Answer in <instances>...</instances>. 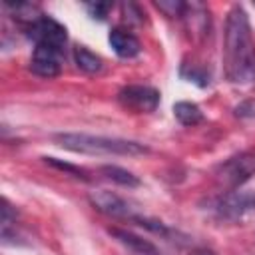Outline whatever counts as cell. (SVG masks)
Segmentation results:
<instances>
[{"instance_id": "3957f363", "label": "cell", "mask_w": 255, "mask_h": 255, "mask_svg": "<svg viewBox=\"0 0 255 255\" xmlns=\"http://www.w3.org/2000/svg\"><path fill=\"white\" fill-rule=\"evenodd\" d=\"M217 179L221 185L229 187L231 191L241 187L245 181H249L255 175V151H241L229 159H225L217 171Z\"/></svg>"}, {"instance_id": "ffe728a7", "label": "cell", "mask_w": 255, "mask_h": 255, "mask_svg": "<svg viewBox=\"0 0 255 255\" xmlns=\"http://www.w3.org/2000/svg\"><path fill=\"white\" fill-rule=\"evenodd\" d=\"M191 255H215L211 249H207V247H199V249H195Z\"/></svg>"}, {"instance_id": "5bb4252c", "label": "cell", "mask_w": 255, "mask_h": 255, "mask_svg": "<svg viewBox=\"0 0 255 255\" xmlns=\"http://www.w3.org/2000/svg\"><path fill=\"white\" fill-rule=\"evenodd\" d=\"M100 171H102L108 179L116 181V183L122 185V187H137V185H139V177L133 175L131 171L120 167V165H102Z\"/></svg>"}, {"instance_id": "30bf717a", "label": "cell", "mask_w": 255, "mask_h": 255, "mask_svg": "<svg viewBox=\"0 0 255 255\" xmlns=\"http://www.w3.org/2000/svg\"><path fill=\"white\" fill-rule=\"evenodd\" d=\"M108 42H110L112 50H114L120 58H126V60L135 58V56L141 52L139 40H137L129 30H126V28H122V26H116V28L110 30Z\"/></svg>"}, {"instance_id": "8992f818", "label": "cell", "mask_w": 255, "mask_h": 255, "mask_svg": "<svg viewBox=\"0 0 255 255\" xmlns=\"http://www.w3.org/2000/svg\"><path fill=\"white\" fill-rule=\"evenodd\" d=\"M88 201L92 203V207L108 217H116V219H133L137 213L131 207L129 201H126L122 195L108 191V189H96L88 195Z\"/></svg>"}, {"instance_id": "2e32d148", "label": "cell", "mask_w": 255, "mask_h": 255, "mask_svg": "<svg viewBox=\"0 0 255 255\" xmlns=\"http://www.w3.org/2000/svg\"><path fill=\"white\" fill-rule=\"evenodd\" d=\"M155 6H157V10H161L165 16H169V18H179V16H183L187 4L181 2V0H159V2H155Z\"/></svg>"}, {"instance_id": "9a60e30c", "label": "cell", "mask_w": 255, "mask_h": 255, "mask_svg": "<svg viewBox=\"0 0 255 255\" xmlns=\"http://www.w3.org/2000/svg\"><path fill=\"white\" fill-rule=\"evenodd\" d=\"M133 223H137L139 227H143V229H147V231H151V233H155V235H161V237H169L173 231L165 225V223H161V221H157V219H151V217H143V215H135L133 219H131Z\"/></svg>"}, {"instance_id": "52a82bcc", "label": "cell", "mask_w": 255, "mask_h": 255, "mask_svg": "<svg viewBox=\"0 0 255 255\" xmlns=\"http://www.w3.org/2000/svg\"><path fill=\"white\" fill-rule=\"evenodd\" d=\"M62 52L46 46H36L30 58V70L32 74L40 78H56L62 72Z\"/></svg>"}, {"instance_id": "4fadbf2b", "label": "cell", "mask_w": 255, "mask_h": 255, "mask_svg": "<svg viewBox=\"0 0 255 255\" xmlns=\"http://www.w3.org/2000/svg\"><path fill=\"white\" fill-rule=\"evenodd\" d=\"M74 60H76L78 68L84 70L86 74H98L102 70V58L86 46H76L74 48Z\"/></svg>"}, {"instance_id": "e0dca14e", "label": "cell", "mask_w": 255, "mask_h": 255, "mask_svg": "<svg viewBox=\"0 0 255 255\" xmlns=\"http://www.w3.org/2000/svg\"><path fill=\"white\" fill-rule=\"evenodd\" d=\"M44 161H46L48 165L56 167V169H62V171H68V173H72L74 177H82V179H88V175H86V171H84L82 167H76V165L64 163V161H60V159H56V157H44Z\"/></svg>"}, {"instance_id": "7a4b0ae2", "label": "cell", "mask_w": 255, "mask_h": 255, "mask_svg": "<svg viewBox=\"0 0 255 255\" xmlns=\"http://www.w3.org/2000/svg\"><path fill=\"white\" fill-rule=\"evenodd\" d=\"M54 141L64 149L88 155H143L149 149L133 139L122 137H106V135H92V133H56Z\"/></svg>"}, {"instance_id": "44dd1931", "label": "cell", "mask_w": 255, "mask_h": 255, "mask_svg": "<svg viewBox=\"0 0 255 255\" xmlns=\"http://www.w3.org/2000/svg\"><path fill=\"white\" fill-rule=\"evenodd\" d=\"M253 207H255V195H253Z\"/></svg>"}, {"instance_id": "277c9868", "label": "cell", "mask_w": 255, "mask_h": 255, "mask_svg": "<svg viewBox=\"0 0 255 255\" xmlns=\"http://www.w3.org/2000/svg\"><path fill=\"white\" fill-rule=\"evenodd\" d=\"M26 34L34 40L36 46L54 48V50H58L62 54H64L66 44H68V32H66V28L58 20H54V18H50L46 14L38 22H34L30 28H26Z\"/></svg>"}, {"instance_id": "5b68a950", "label": "cell", "mask_w": 255, "mask_h": 255, "mask_svg": "<svg viewBox=\"0 0 255 255\" xmlns=\"http://www.w3.org/2000/svg\"><path fill=\"white\" fill-rule=\"evenodd\" d=\"M118 102L122 108L135 112V114H149L159 104V92L151 86H124L118 92Z\"/></svg>"}, {"instance_id": "d6986e66", "label": "cell", "mask_w": 255, "mask_h": 255, "mask_svg": "<svg viewBox=\"0 0 255 255\" xmlns=\"http://www.w3.org/2000/svg\"><path fill=\"white\" fill-rule=\"evenodd\" d=\"M235 114L239 118H255V100H247L235 108Z\"/></svg>"}, {"instance_id": "ba28073f", "label": "cell", "mask_w": 255, "mask_h": 255, "mask_svg": "<svg viewBox=\"0 0 255 255\" xmlns=\"http://www.w3.org/2000/svg\"><path fill=\"white\" fill-rule=\"evenodd\" d=\"M253 195L245 191H227L215 201V213L223 219H239L247 209H253Z\"/></svg>"}, {"instance_id": "9c48e42d", "label": "cell", "mask_w": 255, "mask_h": 255, "mask_svg": "<svg viewBox=\"0 0 255 255\" xmlns=\"http://www.w3.org/2000/svg\"><path fill=\"white\" fill-rule=\"evenodd\" d=\"M110 235L122 245L126 247L131 255H161V251L145 237L133 233V231H128V229H120V227H112L110 229Z\"/></svg>"}, {"instance_id": "ac0fdd59", "label": "cell", "mask_w": 255, "mask_h": 255, "mask_svg": "<svg viewBox=\"0 0 255 255\" xmlns=\"http://www.w3.org/2000/svg\"><path fill=\"white\" fill-rule=\"evenodd\" d=\"M112 6H114V4H110V2H96V4L92 2V4H86L88 12H90L94 18H100V20L108 16V12L112 10Z\"/></svg>"}, {"instance_id": "6da1fadb", "label": "cell", "mask_w": 255, "mask_h": 255, "mask_svg": "<svg viewBox=\"0 0 255 255\" xmlns=\"http://www.w3.org/2000/svg\"><path fill=\"white\" fill-rule=\"evenodd\" d=\"M223 72L235 86L255 84V38L249 16L241 6L227 12L223 32Z\"/></svg>"}, {"instance_id": "8fae6325", "label": "cell", "mask_w": 255, "mask_h": 255, "mask_svg": "<svg viewBox=\"0 0 255 255\" xmlns=\"http://www.w3.org/2000/svg\"><path fill=\"white\" fill-rule=\"evenodd\" d=\"M4 6H6V10L12 14V18H14L16 22H20L24 28H30L34 22H38V20L44 16L38 6L28 4V2H6Z\"/></svg>"}, {"instance_id": "7c38bea8", "label": "cell", "mask_w": 255, "mask_h": 255, "mask_svg": "<svg viewBox=\"0 0 255 255\" xmlns=\"http://www.w3.org/2000/svg\"><path fill=\"white\" fill-rule=\"evenodd\" d=\"M173 116L181 126H187V128L197 126V124L203 122V112L193 102H177V104H173Z\"/></svg>"}]
</instances>
